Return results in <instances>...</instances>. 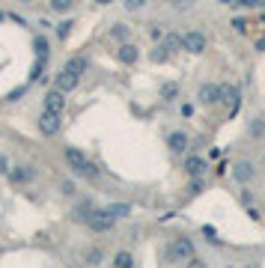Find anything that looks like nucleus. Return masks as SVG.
Here are the masks:
<instances>
[{"label":"nucleus","instance_id":"nucleus-1","mask_svg":"<svg viewBox=\"0 0 265 268\" xmlns=\"http://www.w3.org/2000/svg\"><path fill=\"white\" fill-rule=\"evenodd\" d=\"M63 158H66V164H69V170L71 173H78V176H84V179H99L102 176V170H99L78 146H66V149H63Z\"/></svg>","mask_w":265,"mask_h":268},{"label":"nucleus","instance_id":"nucleus-2","mask_svg":"<svg viewBox=\"0 0 265 268\" xmlns=\"http://www.w3.org/2000/svg\"><path fill=\"white\" fill-rule=\"evenodd\" d=\"M194 259V241L191 238H173L164 248V262H191Z\"/></svg>","mask_w":265,"mask_h":268},{"label":"nucleus","instance_id":"nucleus-3","mask_svg":"<svg viewBox=\"0 0 265 268\" xmlns=\"http://www.w3.org/2000/svg\"><path fill=\"white\" fill-rule=\"evenodd\" d=\"M87 227L92 232H110L113 227H116V217L107 212V209H92V214H89Z\"/></svg>","mask_w":265,"mask_h":268},{"label":"nucleus","instance_id":"nucleus-4","mask_svg":"<svg viewBox=\"0 0 265 268\" xmlns=\"http://www.w3.org/2000/svg\"><path fill=\"white\" fill-rule=\"evenodd\" d=\"M221 105H227L230 116H235L242 110V89L235 84H221Z\"/></svg>","mask_w":265,"mask_h":268},{"label":"nucleus","instance_id":"nucleus-5","mask_svg":"<svg viewBox=\"0 0 265 268\" xmlns=\"http://www.w3.org/2000/svg\"><path fill=\"white\" fill-rule=\"evenodd\" d=\"M60 128H63V113H51V110H42V113H39V131H42L45 137L60 134Z\"/></svg>","mask_w":265,"mask_h":268},{"label":"nucleus","instance_id":"nucleus-6","mask_svg":"<svg viewBox=\"0 0 265 268\" xmlns=\"http://www.w3.org/2000/svg\"><path fill=\"white\" fill-rule=\"evenodd\" d=\"M197 102H200V105H206V107L221 105V84H212V81L200 84V89H197Z\"/></svg>","mask_w":265,"mask_h":268},{"label":"nucleus","instance_id":"nucleus-7","mask_svg":"<svg viewBox=\"0 0 265 268\" xmlns=\"http://www.w3.org/2000/svg\"><path fill=\"white\" fill-rule=\"evenodd\" d=\"M206 45H209V39L203 30H188V33L182 36V48L188 54H203L206 51Z\"/></svg>","mask_w":265,"mask_h":268},{"label":"nucleus","instance_id":"nucleus-8","mask_svg":"<svg viewBox=\"0 0 265 268\" xmlns=\"http://www.w3.org/2000/svg\"><path fill=\"white\" fill-rule=\"evenodd\" d=\"M42 110H51V113H66V92L63 89H48L45 99H42Z\"/></svg>","mask_w":265,"mask_h":268},{"label":"nucleus","instance_id":"nucleus-9","mask_svg":"<svg viewBox=\"0 0 265 268\" xmlns=\"http://www.w3.org/2000/svg\"><path fill=\"white\" fill-rule=\"evenodd\" d=\"M9 179H12V185H30V182L36 179V167H30V164L9 167Z\"/></svg>","mask_w":265,"mask_h":268},{"label":"nucleus","instance_id":"nucleus-10","mask_svg":"<svg viewBox=\"0 0 265 268\" xmlns=\"http://www.w3.org/2000/svg\"><path fill=\"white\" fill-rule=\"evenodd\" d=\"M253 176H256L253 161H235V167H232V179H235V182L248 185V182H253Z\"/></svg>","mask_w":265,"mask_h":268},{"label":"nucleus","instance_id":"nucleus-11","mask_svg":"<svg viewBox=\"0 0 265 268\" xmlns=\"http://www.w3.org/2000/svg\"><path fill=\"white\" fill-rule=\"evenodd\" d=\"M116 60H119L123 66H134V63L140 60V48L131 45V42H123V45L116 48Z\"/></svg>","mask_w":265,"mask_h":268},{"label":"nucleus","instance_id":"nucleus-12","mask_svg":"<svg viewBox=\"0 0 265 268\" xmlns=\"http://www.w3.org/2000/svg\"><path fill=\"white\" fill-rule=\"evenodd\" d=\"M78 84H81V78H78V75H71V71H66V69H60V71H57V78H54V87L63 89L66 95H69L71 89H78Z\"/></svg>","mask_w":265,"mask_h":268},{"label":"nucleus","instance_id":"nucleus-13","mask_svg":"<svg viewBox=\"0 0 265 268\" xmlns=\"http://www.w3.org/2000/svg\"><path fill=\"white\" fill-rule=\"evenodd\" d=\"M209 170V164H206V158H200V155H185V173L194 179V176H203Z\"/></svg>","mask_w":265,"mask_h":268},{"label":"nucleus","instance_id":"nucleus-14","mask_svg":"<svg viewBox=\"0 0 265 268\" xmlns=\"http://www.w3.org/2000/svg\"><path fill=\"white\" fill-rule=\"evenodd\" d=\"M63 69L81 78V75H87V69H89V60H87V57H81V54H78V57H69V60H66V66H63Z\"/></svg>","mask_w":265,"mask_h":268},{"label":"nucleus","instance_id":"nucleus-15","mask_svg":"<svg viewBox=\"0 0 265 268\" xmlns=\"http://www.w3.org/2000/svg\"><path fill=\"white\" fill-rule=\"evenodd\" d=\"M167 146H170V152H185L188 149V134L185 131H173L167 137Z\"/></svg>","mask_w":265,"mask_h":268},{"label":"nucleus","instance_id":"nucleus-16","mask_svg":"<svg viewBox=\"0 0 265 268\" xmlns=\"http://www.w3.org/2000/svg\"><path fill=\"white\" fill-rule=\"evenodd\" d=\"M92 209H95V206H92V203H81V206H78V209H75V212H71V221H75V224H87L89 221V214H92Z\"/></svg>","mask_w":265,"mask_h":268},{"label":"nucleus","instance_id":"nucleus-17","mask_svg":"<svg viewBox=\"0 0 265 268\" xmlns=\"http://www.w3.org/2000/svg\"><path fill=\"white\" fill-rule=\"evenodd\" d=\"M161 45H164L170 54H173V51H185V48H182V36H179V33H164Z\"/></svg>","mask_w":265,"mask_h":268},{"label":"nucleus","instance_id":"nucleus-18","mask_svg":"<svg viewBox=\"0 0 265 268\" xmlns=\"http://www.w3.org/2000/svg\"><path fill=\"white\" fill-rule=\"evenodd\" d=\"M107 212L113 214L116 221H123V217L131 214V206H128V203H110V206H107Z\"/></svg>","mask_w":265,"mask_h":268},{"label":"nucleus","instance_id":"nucleus-19","mask_svg":"<svg viewBox=\"0 0 265 268\" xmlns=\"http://www.w3.org/2000/svg\"><path fill=\"white\" fill-rule=\"evenodd\" d=\"M176 95H179V84L176 81H167V84L161 87V99H164V102H173Z\"/></svg>","mask_w":265,"mask_h":268},{"label":"nucleus","instance_id":"nucleus-20","mask_svg":"<svg viewBox=\"0 0 265 268\" xmlns=\"http://www.w3.org/2000/svg\"><path fill=\"white\" fill-rule=\"evenodd\" d=\"M113 265H119V268H131V265H134V256H131L128 250H119V253L113 256Z\"/></svg>","mask_w":265,"mask_h":268},{"label":"nucleus","instance_id":"nucleus-21","mask_svg":"<svg viewBox=\"0 0 265 268\" xmlns=\"http://www.w3.org/2000/svg\"><path fill=\"white\" fill-rule=\"evenodd\" d=\"M48 6H51V12H69L71 6H75V0H48Z\"/></svg>","mask_w":265,"mask_h":268},{"label":"nucleus","instance_id":"nucleus-22","mask_svg":"<svg viewBox=\"0 0 265 268\" xmlns=\"http://www.w3.org/2000/svg\"><path fill=\"white\" fill-rule=\"evenodd\" d=\"M110 36H113V39H116V42L123 45V42H128V27H125V24H113Z\"/></svg>","mask_w":265,"mask_h":268},{"label":"nucleus","instance_id":"nucleus-23","mask_svg":"<svg viewBox=\"0 0 265 268\" xmlns=\"http://www.w3.org/2000/svg\"><path fill=\"white\" fill-rule=\"evenodd\" d=\"M167 57H170V51H167L164 45H155V51L149 54V60H152V63H164Z\"/></svg>","mask_w":265,"mask_h":268},{"label":"nucleus","instance_id":"nucleus-24","mask_svg":"<svg viewBox=\"0 0 265 268\" xmlns=\"http://www.w3.org/2000/svg\"><path fill=\"white\" fill-rule=\"evenodd\" d=\"M250 137H265V116L250 123Z\"/></svg>","mask_w":265,"mask_h":268},{"label":"nucleus","instance_id":"nucleus-25","mask_svg":"<svg viewBox=\"0 0 265 268\" xmlns=\"http://www.w3.org/2000/svg\"><path fill=\"white\" fill-rule=\"evenodd\" d=\"M71 27H75V21H60V24H57V36H60V39H69V33H71Z\"/></svg>","mask_w":265,"mask_h":268},{"label":"nucleus","instance_id":"nucleus-26","mask_svg":"<svg viewBox=\"0 0 265 268\" xmlns=\"http://www.w3.org/2000/svg\"><path fill=\"white\" fill-rule=\"evenodd\" d=\"M36 57H39V60H48V42H45L42 36L36 39Z\"/></svg>","mask_w":265,"mask_h":268},{"label":"nucleus","instance_id":"nucleus-27","mask_svg":"<svg viewBox=\"0 0 265 268\" xmlns=\"http://www.w3.org/2000/svg\"><path fill=\"white\" fill-rule=\"evenodd\" d=\"M60 191L66 197H71V194H78V185H75L71 179H63V182H60Z\"/></svg>","mask_w":265,"mask_h":268},{"label":"nucleus","instance_id":"nucleus-28","mask_svg":"<svg viewBox=\"0 0 265 268\" xmlns=\"http://www.w3.org/2000/svg\"><path fill=\"white\" fill-rule=\"evenodd\" d=\"M84 262H89V265H92V262H102V250H99V248L87 250V253H84Z\"/></svg>","mask_w":265,"mask_h":268},{"label":"nucleus","instance_id":"nucleus-29","mask_svg":"<svg viewBox=\"0 0 265 268\" xmlns=\"http://www.w3.org/2000/svg\"><path fill=\"white\" fill-rule=\"evenodd\" d=\"M123 6L128 9V12H137V9L146 6V0H123Z\"/></svg>","mask_w":265,"mask_h":268},{"label":"nucleus","instance_id":"nucleus-30","mask_svg":"<svg viewBox=\"0 0 265 268\" xmlns=\"http://www.w3.org/2000/svg\"><path fill=\"white\" fill-rule=\"evenodd\" d=\"M232 30L235 33H248V21L245 18H232Z\"/></svg>","mask_w":265,"mask_h":268},{"label":"nucleus","instance_id":"nucleus-31","mask_svg":"<svg viewBox=\"0 0 265 268\" xmlns=\"http://www.w3.org/2000/svg\"><path fill=\"white\" fill-rule=\"evenodd\" d=\"M197 0H173V9H179V12H185V9H191Z\"/></svg>","mask_w":265,"mask_h":268},{"label":"nucleus","instance_id":"nucleus-32","mask_svg":"<svg viewBox=\"0 0 265 268\" xmlns=\"http://www.w3.org/2000/svg\"><path fill=\"white\" fill-rule=\"evenodd\" d=\"M0 176H9V158L0 152Z\"/></svg>","mask_w":265,"mask_h":268},{"label":"nucleus","instance_id":"nucleus-33","mask_svg":"<svg viewBox=\"0 0 265 268\" xmlns=\"http://www.w3.org/2000/svg\"><path fill=\"white\" fill-rule=\"evenodd\" d=\"M149 36H152L155 42H161V39H164V33H161V27H158V24H152V27H149Z\"/></svg>","mask_w":265,"mask_h":268},{"label":"nucleus","instance_id":"nucleus-34","mask_svg":"<svg viewBox=\"0 0 265 268\" xmlns=\"http://www.w3.org/2000/svg\"><path fill=\"white\" fill-rule=\"evenodd\" d=\"M238 200H242V206H253V194H250V191H242V197H238Z\"/></svg>","mask_w":265,"mask_h":268},{"label":"nucleus","instance_id":"nucleus-35","mask_svg":"<svg viewBox=\"0 0 265 268\" xmlns=\"http://www.w3.org/2000/svg\"><path fill=\"white\" fill-rule=\"evenodd\" d=\"M232 6H238V9H250V6H253V0H235Z\"/></svg>","mask_w":265,"mask_h":268},{"label":"nucleus","instance_id":"nucleus-36","mask_svg":"<svg viewBox=\"0 0 265 268\" xmlns=\"http://www.w3.org/2000/svg\"><path fill=\"white\" fill-rule=\"evenodd\" d=\"M253 48H256L259 54H265V36H262V39H256V42H253Z\"/></svg>","mask_w":265,"mask_h":268},{"label":"nucleus","instance_id":"nucleus-37","mask_svg":"<svg viewBox=\"0 0 265 268\" xmlns=\"http://www.w3.org/2000/svg\"><path fill=\"white\" fill-rule=\"evenodd\" d=\"M227 170H230V167H227V161H221V164H218V170H214V173H218V176H224V173H227Z\"/></svg>","mask_w":265,"mask_h":268},{"label":"nucleus","instance_id":"nucleus-38","mask_svg":"<svg viewBox=\"0 0 265 268\" xmlns=\"http://www.w3.org/2000/svg\"><path fill=\"white\" fill-rule=\"evenodd\" d=\"M182 116H194V107H191V105H182Z\"/></svg>","mask_w":265,"mask_h":268},{"label":"nucleus","instance_id":"nucleus-39","mask_svg":"<svg viewBox=\"0 0 265 268\" xmlns=\"http://www.w3.org/2000/svg\"><path fill=\"white\" fill-rule=\"evenodd\" d=\"M203 232H206L209 238H218V232H214V227H203Z\"/></svg>","mask_w":265,"mask_h":268},{"label":"nucleus","instance_id":"nucleus-40","mask_svg":"<svg viewBox=\"0 0 265 268\" xmlns=\"http://www.w3.org/2000/svg\"><path fill=\"white\" fill-rule=\"evenodd\" d=\"M92 3H95V6H110L113 0H92Z\"/></svg>","mask_w":265,"mask_h":268},{"label":"nucleus","instance_id":"nucleus-41","mask_svg":"<svg viewBox=\"0 0 265 268\" xmlns=\"http://www.w3.org/2000/svg\"><path fill=\"white\" fill-rule=\"evenodd\" d=\"M253 9H265V0H253Z\"/></svg>","mask_w":265,"mask_h":268},{"label":"nucleus","instance_id":"nucleus-42","mask_svg":"<svg viewBox=\"0 0 265 268\" xmlns=\"http://www.w3.org/2000/svg\"><path fill=\"white\" fill-rule=\"evenodd\" d=\"M218 3H224V6H232V3H235V0H218Z\"/></svg>","mask_w":265,"mask_h":268},{"label":"nucleus","instance_id":"nucleus-43","mask_svg":"<svg viewBox=\"0 0 265 268\" xmlns=\"http://www.w3.org/2000/svg\"><path fill=\"white\" fill-rule=\"evenodd\" d=\"M18 3H36V0H18Z\"/></svg>","mask_w":265,"mask_h":268},{"label":"nucleus","instance_id":"nucleus-44","mask_svg":"<svg viewBox=\"0 0 265 268\" xmlns=\"http://www.w3.org/2000/svg\"><path fill=\"white\" fill-rule=\"evenodd\" d=\"M3 18H6V15H3V12H0V21H3Z\"/></svg>","mask_w":265,"mask_h":268},{"label":"nucleus","instance_id":"nucleus-45","mask_svg":"<svg viewBox=\"0 0 265 268\" xmlns=\"http://www.w3.org/2000/svg\"><path fill=\"white\" fill-rule=\"evenodd\" d=\"M262 164H265V158H262Z\"/></svg>","mask_w":265,"mask_h":268}]
</instances>
